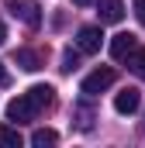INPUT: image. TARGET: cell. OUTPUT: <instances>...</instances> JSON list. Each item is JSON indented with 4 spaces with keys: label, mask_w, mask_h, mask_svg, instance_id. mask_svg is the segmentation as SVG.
I'll return each instance as SVG.
<instances>
[{
    "label": "cell",
    "mask_w": 145,
    "mask_h": 148,
    "mask_svg": "<svg viewBox=\"0 0 145 148\" xmlns=\"http://www.w3.org/2000/svg\"><path fill=\"white\" fill-rule=\"evenodd\" d=\"M35 117H38V103L28 93L14 97V100L7 103V121H14V124H28V121H35Z\"/></svg>",
    "instance_id": "obj_1"
},
{
    "label": "cell",
    "mask_w": 145,
    "mask_h": 148,
    "mask_svg": "<svg viewBox=\"0 0 145 148\" xmlns=\"http://www.w3.org/2000/svg\"><path fill=\"white\" fill-rule=\"evenodd\" d=\"M7 10H10L17 21H24L28 28H38V24H41V7H38V0H7Z\"/></svg>",
    "instance_id": "obj_2"
},
{
    "label": "cell",
    "mask_w": 145,
    "mask_h": 148,
    "mask_svg": "<svg viewBox=\"0 0 145 148\" xmlns=\"http://www.w3.org/2000/svg\"><path fill=\"white\" fill-rule=\"evenodd\" d=\"M114 79H117V73H114V69H107V66H104V69H93V73L86 76L79 90H83L86 97H97V93H104L107 86H114Z\"/></svg>",
    "instance_id": "obj_3"
},
{
    "label": "cell",
    "mask_w": 145,
    "mask_h": 148,
    "mask_svg": "<svg viewBox=\"0 0 145 148\" xmlns=\"http://www.w3.org/2000/svg\"><path fill=\"white\" fill-rule=\"evenodd\" d=\"M100 45H104V31H100L97 24H86V28H79V31H76V48H79V52L97 55V52H100Z\"/></svg>",
    "instance_id": "obj_4"
},
{
    "label": "cell",
    "mask_w": 145,
    "mask_h": 148,
    "mask_svg": "<svg viewBox=\"0 0 145 148\" xmlns=\"http://www.w3.org/2000/svg\"><path fill=\"white\" fill-rule=\"evenodd\" d=\"M138 107H142V93H138L135 86H124V90L114 97V110L124 114V117H128V114H135Z\"/></svg>",
    "instance_id": "obj_5"
},
{
    "label": "cell",
    "mask_w": 145,
    "mask_h": 148,
    "mask_svg": "<svg viewBox=\"0 0 145 148\" xmlns=\"http://www.w3.org/2000/svg\"><path fill=\"white\" fill-rule=\"evenodd\" d=\"M135 45H138V35L121 31V35H114V41H110V55H114V59H124V55H128Z\"/></svg>",
    "instance_id": "obj_6"
},
{
    "label": "cell",
    "mask_w": 145,
    "mask_h": 148,
    "mask_svg": "<svg viewBox=\"0 0 145 148\" xmlns=\"http://www.w3.org/2000/svg\"><path fill=\"white\" fill-rule=\"evenodd\" d=\"M121 17H124V0H104V3H100V21L117 24Z\"/></svg>",
    "instance_id": "obj_7"
},
{
    "label": "cell",
    "mask_w": 145,
    "mask_h": 148,
    "mask_svg": "<svg viewBox=\"0 0 145 148\" xmlns=\"http://www.w3.org/2000/svg\"><path fill=\"white\" fill-rule=\"evenodd\" d=\"M28 97L35 100V103H38V110H41V107H48V103H52V97H55V90H52L48 83H35V86L28 90Z\"/></svg>",
    "instance_id": "obj_8"
},
{
    "label": "cell",
    "mask_w": 145,
    "mask_h": 148,
    "mask_svg": "<svg viewBox=\"0 0 145 148\" xmlns=\"http://www.w3.org/2000/svg\"><path fill=\"white\" fill-rule=\"evenodd\" d=\"M124 59H128V69L138 76V79H145V48H142V45H135Z\"/></svg>",
    "instance_id": "obj_9"
},
{
    "label": "cell",
    "mask_w": 145,
    "mask_h": 148,
    "mask_svg": "<svg viewBox=\"0 0 145 148\" xmlns=\"http://www.w3.org/2000/svg\"><path fill=\"white\" fill-rule=\"evenodd\" d=\"M21 145H24L21 131L10 127V124H0V148H21Z\"/></svg>",
    "instance_id": "obj_10"
},
{
    "label": "cell",
    "mask_w": 145,
    "mask_h": 148,
    "mask_svg": "<svg viewBox=\"0 0 145 148\" xmlns=\"http://www.w3.org/2000/svg\"><path fill=\"white\" fill-rule=\"evenodd\" d=\"M55 141H59V134H55L52 127H38L35 134H31V145L35 148H52Z\"/></svg>",
    "instance_id": "obj_11"
},
{
    "label": "cell",
    "mask_w": 145,
    "mask_h": 148,
    "mask_svg": "<svg viewBox=\"0 0 145 148\" xmlns=\"http://www.w3.org/2000/svg\"><path fill=\"white\" fill-rule=\"evenodd\" d=\"M17 66L28 69V73H35V69H41V59H38L31 48H21V52H17Z\"/></svg>",
    "instance_id": "obj_12"
},
{
    "label": "cell",
    "mask_w": 145,
    "mask_h": 148,
    "mask_svg": "<svg viewBox=\"0 0 145 148\" xmlns=\"http://www.w3.org/2000/svg\"><path fill=\"white\" fill-rule=\"evenodd\" d=\"M59 69H62V73H72V69H76V55H69V52H66V55H62V66H59Z\"/></svg>",
    "instance_id": "obj_13"
},
{
    "label": "cell",
    "mask_w": 145,
    "mask_h": 148,
    "mask_svg": "<svg viewBox=\"0 0 145 148\" xmlns=\"http://www.w3.org/2000/svg\"><path fill=\"white\" fill-rule=\"evenodd\" d=\"M131 3H135V17L145 24V0H131Z\"/></svg>",
    "instance_id": "obj_14"
},
{
    "label": "cell",
    "mask_w": 145,
    "mask_h": 148,
    "mask_svg": "<svg viewBox=\"0 0 145 148\" xmlns=\"http://www.w3.org/2000/svg\"><path fill=\"white\" fill-rule=\"evenodd\" d=\"M7 41V28H3V21H0V45Z\"/></svg>",
    "instance_id": "obj_15"
},
{
    "label": "cell",
    "mask_w": 145,
    "mask_h": 148,
    "mask_svg": "<svg viewBox=\"0 0 145 148\" xmlns=\"http://www.w3.org/2000/svg\"><path fill=\"white\" fill-rule=\"evenodd\" d=\"M10 76H7V69H3V62H0V83H7Z\"/></svg>",
    "instance_id": "obj_16"
},
{
    "label": "cell",
    "mask_w": 145,
    "mask_h": 148,
    "mask_svg": "<svg viewBox=\"0 0 145 148\" xmlns=\"http://www.w3.org/2000/svg\"><path fill=\"white\" fill-rule=\"evenodd\" d=\"M72 3H76V7H86V3H93V0H72Z\"/></svg>",
    "instance_id": "obj_17"
}]
</instances>
